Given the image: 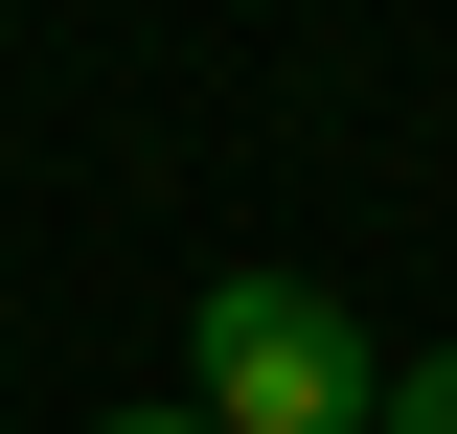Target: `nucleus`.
<instances>
[{
	"label": "nucleus",
	"instance_id": "nucleus-3",
	"mask_svg": "<svg viewBox=\"0 0 457 434\" xmlns=\"http://www.w3.org/2000/svg\"><path fill=\"white\" fill-rule=\"evenodd\" d=\"M114 434H206V412H114Z\"/></svg>",
	"mask_w": 457,
	"mask_h": 434
},
{
	"label": "nucleus",
	"instance_id": "nucleus-1",
	"mask_svg": "<svg viewBox=\"0 0 457 434\" xmlns=\"http://www.w3.org/2000/svg\"><path fill=\"white\" fill-rule=\"evenodd\" d=\"M183 412L206 434H389V343L320 274H206L183 297Z\"/></svg>",
	"mask_w": 457,
	"mask_h": 434
},
{
	"label": "nucleus",
	"instance_id": "nucleus-2",
	"mask_svg": "<svg viewBox=\"0 0 457 434\" xmlns=\"http://www.w3.org/2000/svg\"><path fill=\"white\" fill-rule=\"evenodd\" d=\"M389 434H457V366H389Z\"/></svg>",
	"mask_w": 457,
	"mask_h": 434
}]
</instances>
